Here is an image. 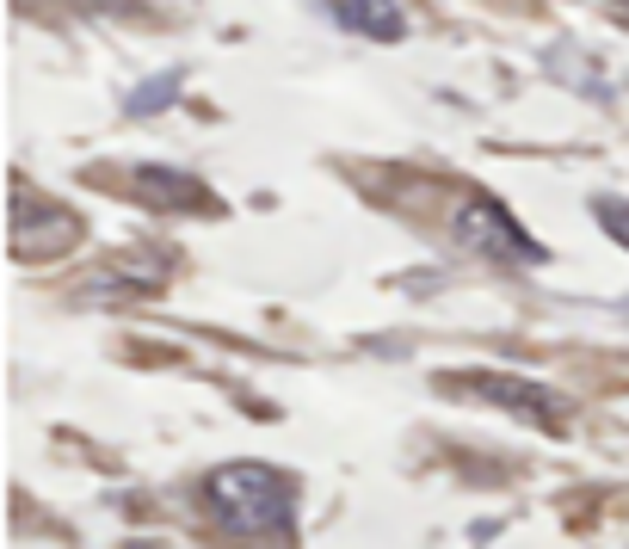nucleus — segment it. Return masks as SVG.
Segmentation results:
<instances>
[{"label": "nucleus", "instance_id": "1", "mask_svg": "<svg viewBox=\"0 0 629 549\" xmlns=\"http://www.w3.org/2000/svg\"><path fill=\"white\" fill-rule=\"evenodd\" d=\"M296 494H303V488H296V475L278 469V463H259V457L216 463L204 475L210 512L229 531H241V537H272V543L296 537Z\"/></svg>", "mask_w": 629, "mask_h": 549}, {"label": "nucleus", "instance_id": "2", "mask_svg": "<svg viewBox=\"0 0 629 549\" xmlns=\"http://www.w3.org/2000/svg\"><path fill=\"white\" fill-rule=\"evenodd\" d=\"M438 389L488 401V408L525 420V426H543V432H568V420H574V401L562 389H549L537 377H518V371H457V377H444Z\"/></svg>", "mask_w": 629, "mask_h": 549}, {"label": "nucleus", "instance_id": "3", "mask_svg": "<svg viewBox=\"0 0 629 549\" xmlns=\"http://www.w3.org/2000/svg\"><path fill=\"white\" fill-rule=\"evenodd\" d=\"M451 235H457L469 253H481V260H494V266H543V260H549V247H543L525 223H518L500 198H488V192H469V198L457 204Z\"/></svg>", "mask_w": 629, "mask_h": 549}, {"label": "nucleus", "instance_id": "4", "mask_svg": "<svg viewBox=\"0 0 629 549\" xmlns=\"http://www.w3.org/2000/svg\"><path fill=\"white\" fill-rule=\"evenodd\" d=\"M37 229H44V260H56V253H68L74 241H81V216H74L68 204H56V198H37L31 179L13 173V253L19 260H31Z\"/></svg>", "mask_w": 629, "mask_h": 549}, {"label": "nucleus", "instance_id": "5", "mask_svg": "<svg viewBox=\"0 0 629 549\" xmlns=\"http://www.w3.org/2000/svg\"><path fill=\"white\" fill-rule=\"evenodd\" d=\"M136 198L148 210H222L216 192L204 186L198 173H179V167H136Z\"/></svg>", "mask_w": 629, "mask_h": 549}, {"label": "nucleus", "instance_id": "6", "mask_svg": "<svg viewBox=\"0 0 629 549\" xmlns=\"http://www.w3.org/2000/svg\"><path fill=\"white\" fill-rule=\"evenodd\" d=\"M327 13L346 31H358V38H370V44H401L407 38V13L395 0H327Z\"/></svg>", "mask_w": 629, "mask_h": 549}, {"label": "nucleus", "instance_id": "7", "mask_svg": "<svg viewBox=\"0 0 629 549\" xmlns=\"http://www.w3.org/2000/svg\"><path fill=\"white\" fill-rule=\"evenodd\" d=\"M592 216L605 223V235H611L617 247H629V204H623V198H592Z\"/></svg>", "mask_w": 629, "mask_h": 549}, {"label": "nucleus", "instance_id": "8", "mask_svg": "<svg viewBox=\"0 0 629 549\" xmlns=\"http://www.w3.org/2000/svg\"><path fill=\"white\" fill-rule=\"evenodd\" d=\"M68 13H99V19H111V13H130V7H142V0H62Z\"/></svg>", "mask_w": 629, "mask_h": 549}, {"label": "nucleus", "instance_id": "9", "mask_svg": "<svg viewBox=\"0 0 629 549\" xmlns=\"http://www.w3.org/2000/svg\"><path fill=\"white\" fill-rule=\"evenodd\" d=\"M611 7H617V13H623V19H629V0H611Z\"/></svg>", "mask_w": 629, "mask_h": 549}]
</instances>
